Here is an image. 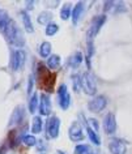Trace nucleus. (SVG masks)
<instances>
[{
    "instance_id": "obj_9",
    "label": "nucleus",
    "mask_w": 132,
    "mask_h": 154,
    "mask_svg": "<svg viewBox=\"0 0 132 154\" xmlns=\"http://www.w3.org/2000/svg\"><path fill=\"white\" fill-rule=\"evenodd\" d=\"M68 136H69V140L73 141V142H80L84 140V132H83V128H81V124L77 120H75L71 124L68 129Z\"/></svg>"
},
{
    "instance_id": "obj_23",
    "label": "nucleus",
    "mask_w": 132,
    "mask_h": 154,
    "mask_svg": "<svg viewBox=\"0 0 132 154\" xmlns=\"http://www.w3.org/2000/svg\"><path fill=\"white\" fill-rule=\"evenodd\" d=\"M42 118L41 116H34L33 118V122H32V132L33 133H41L42 131Z\"/></svg>"
},
{
    "instance_id": "obj_14",
    "label": "nucleus",
    "mask_w": 132,
    "mask_h": 154,
    "mask_svg": "<svg viewBox=\"0 0 132 154\" xmlns=\"http://www.w3.org/2000/svg\"><path fill=\"white\" fill-rule=\"evenodd\" d=\"M84 7H85V4H84L83 2H79L75 7H73V9H72V16H71V17H72L73 25H76L77 22H79L81 14H83V12H84Z\"/></svg>"
},
{
    "instance_id": "obj_22",
    "label": "nucleus",
    "mask_w": 132,
    "mask_h": 154,
    "mask_svg": "<svg viewBox=\"0 0 132 154\" xmlns=\"http://www.w3.org/2000/svg\"><path fill=\"white\" fill-rule=\"evenodd\" d=\"M71 16H72L71 4H69V3H65V4L61 7V9H60V18H61L63 21H67Z\"/></svg>"
},
{
    "instance_id": "obj_25",
    "label": "nucleus",
    "mask_w": 132,
    "mask_h": 154,
    "mask_svg": "<svg viewBox=\"0 0 132 154\" xmlns=\"http://www.w3.org/2000/svg\"><path fill=\"white\" fill-rule=\"evenodd\" d=\"M38 94L37 93H34L32 97H30V99H29V111L32 114H34L37 111V109H38Z\"/></svg>"
},
{
    "instance_id": "obj_20",
    "label": "nucleus",
    "mask_w": 132,
    "mask_h": 154,
    "mask_svg": "<svg viewBox=\"0 0 132 154\" xmlns=\"http://www.w3.org/2000/svg\"><path fill=\"white\" fill-rule=\"evenodd\" d=\"M39 55L43 59L51 56V43L50 42H42V45L39 46Z\"/></svg>"
},
{
    "instance_id": "obj_34",
    "label": "nucleus",
    "mask_w": 132,
    "mask_h": 154,
    "mask_svg": "<svg viewBox=\"0 0 132 154\" xmlns=\"http://www.w3.org/2000/svg\"><path fill=\"white\" fill-rule=\"evenodd\" d=\"M46 4H50V5H58L59 2H46Z\"/></svg>"
},
{
    "instance_id": "obj_3",
    "label": "nucleus",
    "mask_w": 132,
    "mask_h": 154,
    "mask_svg": "<svg viewBox=\"0 0 132 154\" xmlns=\"http://www.w3.org/2000/svg\"><path fill=\"white\" fill-rule=\"evenodd\" d=\"M106 16L105 14H102V16H97L93 18L92 24L90 26H89L88 29V33H86V42H93V39H94V37L98 34L99 29L103 26V24L106 22Z\"/></svg>"
},
{
    "instance_id": "obj_19",
    "label": "nucleus",
    "mask_w": 132,
    "mask_h": 154,
    "mask_svg": "<svg viewBox=\"0 0 132 154\" xmlns=\"http://www.w3.org/2000/svg\"><path fill=\"white\" fill-rule=\"evenodd\" d=\"M51 18H52V14L47 12V11H45V12H41L39 14H38L37 17V21L39 25H46L47 26L49 24H51Z\"/></svg>"
},
{
    "instance_id": "obj_11",
    "label": "nucleus",
    "mask_w": 132,
    "mask_h": 154,
    "mask_svg": "<svg viewBox=\"0 0 132 154\" xmlns=\"http://www.w3.org/2000/svg\"><path fill=\"white\" fill-rule=\"evenodd\" d=\"M39 114L42 116H49L50 112H51V101H50V97L47 94L42 93L41 94V99H39Z\"/></svg>"
},
{
    "instance_id": "obj_1",
    "label": "nucleus",
    "mask_w": 132,
    "mask_h": 154,
    "mask_svg": "<svg viewBox=\"0 0 132 154\" xmlns=\"http://www.w3.org/2000/svg\"><path fill=\"white\" fill-rule=\"evenodd\" d=\"M37 81L38 86L42 90L51 93L54 89V84H55V75H52V72L45 64L39 63L37 65Z\"/></svg>"
},
{
    "instance_id": "obj_12",
    "label": "nucleus",
    "mask_w": 132,
    "mask_h": 154,
    "mask_svg": "<svg viewBox=\"0 0 132 154\" xmlns=\"http://www.w3.org/2000/svg\"><path fill=\"white\" fill-rule=\"evenodd\" d=\"M103 128H105V131H106L107 134L115 133V131H116V119H115V115L112 112H108L106 116H105Z\"/></svg>"
},
{
    "instance_id": "obj_21",
    "label": "nucleus",
    "mask_w": 132,
    "mask_h": 154,
    "mask_svg": "<svg viewBox=\"0 0 132 154\" xmlns=\"http://www.w3.org/2000/svg\"><path fill=\"white\" fill-rule=\"evenodd\" d=\"M47 67L50 71L52 69H58L60 67V56L59 55H51L47 59Z\"/></svg>"
},
{
    "instance_id": "obj_17",
    "label": "nucleus",
    "mask_w": 132,
    "mask_h": 154,
    "mask_svg": "<svg viewBox=\"0 0 132 154\" xmlns=\"http://www.w3.org/2000/svg\"><path fill=\"white\" fill-rule=\"evenodd\" d=\"M85 128H86V132H88V137H89V140H90L94 145H101V138L98 136V133L96 132L93 128H90V127L88 125V123H85Z\"/></svg>"
},
{
    "instance_id": "obj_30",
    "label": "nucleus",
    "mask_w": 132,
    "mask_h": 154,
    "mask_svg": "<svg viewBox=\"0 0 132 154\" xmlns=\"http://www.w3.org/2000/svg\"><path fill=\"white\" fill-rule=\"evenodd\" d=\"M88 125L90 127V128H93L96 131V132H98V123H97L96 119H89V122H88Z\"/></svg>"
},
{
    "instance_id": "obj_10",
    "label": "nucleus",
    "mask_w": 132,
    "mask_h": 154,
    "mask_svg": "<svg viewBox=\"0 0 132 154\" xmlns=\"http://www.w3.org/2000/svg\"><path fill=\"white\" fill-rule=\"evenodd\" d=\"M108 150H110L111 154H126V141H123L122 138H111L108 141Z\"/></svg>"
},
{
    "instance_id": "obj_18",
    "label": "nucleus",
    "mask_w": 132,
    "mask_h": 154,
    "mask_svg": "<svg viewBox=\"0 0 132 154\" xmlns=\"http://www.w3.org/2000/svg\"><path fill=\"white\" fill-rule=\"evenodd\" d=\"M83 54H81L80 51H77L75 52L73 55L69 57V60H68V64H69V67H72V68H77V67H80V64L83 63Z\"/></svg>"
},
{
    "instance_id": "obj_32",
    "label": "nucleus",
    "mask_w": 132,
    "mask_h": 154,
    "mask_svg": "<svg viewBox=\"0 0 132 154\" xmlns=\"http://www.w3.org/2000/svg\"><path fill=\"white\" fill-rule=\"evenodd\" d=\"M26 5H28V7H26V9H28V11H30V9H33L34 8V2H30V0H28V2H26Z\"/></svg>"
},
{
    "instance_id": "obj_6",
    "label": "nucleus",
    "mask_w": 132,
    "mask_h": 154,
    "mask_svg": "<svg viewBox=\"0 0 132 154\" xmlns=\"http://www.w3.org/2000/svg\"><path fill=\"white\" fill-rule=\"evenodd\" d=\"M58 102H59L60 109H63V110H67L69 105H71V95H69L68 88L65 84H61L58 88Z\"/></svg>"
},
{
    "instance_id": "obj_2",
    "label": "nucleus",
    "mask_w": 132,
    "mask_h": 154,
    "mask_svg": "<svg viewBox=\"0 0 132 154\" xmlns=\"http://www.w3.org/2000/svg\"><path fill=\"white\" fill-rule=\"evenodd\" d=\"M4 34L8 38V41L12 43L13 46L16 47H24L25 46V37H24V33L21 32V29L17 26V24L14 21H11L9 26L5 29Z\"/></svg>"
},
{
    "instance_id": "obj_35",
    "label": "nucleus",
    "mask_w": 132,
    "mask_h": 154,
    "mask_svg": "<svg viewBox=\"0 0 132 154\" xmlns=\"http://www.w3.org/2000/svg\"><path fill=\"white\" fill-rule=\"evenodd\" d=\"M56 154H65V152H61V150H58Z\"/></svg>"
},
{
    "instance_id": "obj_31",
    "label": "nucleus",
    "mask_w": 132,
    "mask_h": 154,
    "mask_svg": "<svg viewBox=\"0 0 132 154\" xmlns=\"http://www.w3.org/2000/svg\"><path fill=\"white\" fill-rule=\"evenodd\" d=\"M37 148H38V150H42V149L45 150L46 148H47V145H46V142L43 140H39L37 142Z\"/></svg>"
},
{
    "instance_id": "obj_7",
    "label": "nucleus",
    "mask_w": 132,
    "mask_h": 154,
    "mask_svg": "<svg viewBox=\"0 0 132 154\" xmlns=\"http://www.w3.org/2000/svg\"><path fill=\"white\" fill-rule=\"evenodd\" d=\"M106 106H107V98L105 95H97L88 103V109L92 112H101L102 110H105Z\"/></svg>"
},
{
    "instance_id": "obj_4",
    "label": "nucleus",
    "mask_w": 132,
    "mask_h": 154,
    "mask_svg": "<svg viewBox=\"0 0 132 154\" xmlns=\"http://www.w3.org/2000/svg\"><path fill=\"white\" fill-rule=\"evenodd\" d=\"M81 86H83L84 91L89 95H94L97 91V84H96V79L90 72H85L81 76Z\"/></svg>"
},
{
    "instance_id": "obj_36",
    "label": "nucleus",
    "mask_w": 132,
    "mask_h": 154,
    "mask_svg": "<svg viewBox=\"0 0 132 154\" xmlns=\"http://www.w3.org/2000/svg\"><path fill=\"white\" fill-rule=\"evenodd\" d=\"M41 154H45V153H41Z\"/></svg>"
},
{
    "instance_id": "obj_29",
    "label": "nucleus",
    "mask_w": 132,
    "mask_h": 154,
    "mask_svg": "<svg viewBox=\"0 0 132 154\" xmlns=\"http://www.w3.org/2000/svg\"><path fill=\"white\" fill-rule=\"evenodd\" d=\"M33 85H34V76L30 75V76H29V82H28V95H32Z\"/></svg>"
},
{
    "instance_id": "obj_26",
    "label": "nucleus",
    "mask_w": 132,
    "mask_h": 154,
    "mask_svg": "<svg viewBox=\"0 0 132 154\" xmlns=\"http://www.w3.org/2000/svg\"><path fill=\"white\" fill-rule=\"evenodd\" d=\"M22 142H24L26 146H36L38 141L33 134H25L24 138H22Z\"/></svg>"
},
{
    "instance_id": "obj_28",
    "label": "nucleus",
    "mask_w": 132,
    "mask_h": 154,
    "mask_svg": "<svg viewBox=\"0 0 132 154\" xmlns=\"http://www.w3.org/2000/svg\"><path fill=\"white\" fill-rule=\"evenodd\" d=\"M81 77L79 75H75V76H72V85H73V90L76 91H79L80 90V85H81Z\"/></svg>"
},
{
    "instance_id": "obj_15",
    "label": "nucleus",
    "mask_w": 132,
    "mask_h": 154,
    "mask_svg": "<svg viewBox=\"0 0 132 154\" xmlns=\"http://www.w3.org/2000/svg\"><path fill=\"white\" fill-rule=\"evenodd\" d=\"M20 16L22 18V24H24V28L28 33H34V28H33V24H32V18L29 17V14L26 11H21L20 12Z\"/></svg>"
},
{
    "instance_id": "obj_27",
    "label": "nucleus",
    "mask_w": 132,
    "mask_h": 154,
    "mask_svg": "<svg viewBox=\"0 0 132 154\" xmlns=\"http://www.w3.org/2000/svg\"><path fill=\"white\" fill-rule=\"evenodd\" d=\"M59 32V25L55 24V22H51V24L47 25V28H46V34L47 35H55V34Z\"/></svg>"
},
{
    "instance_id": "obj_24",
    "label": "nucleus",
    "mask_w": 132,
    "mask_h": 154,
    "mask_svg": "<svg viewBox=\"0 0 132 154\" xmlns=\"http://www.w3.org/2000/svg\"><path fill=\"white\" fill-rule=\"evenodd\" d=\"M73 154H93V150L86 144H80L75 148V153Z\"/></svg>"
},
{
    "instance_id": "obj_13",
    "label": "nucleus",
    "mask_w": 132,
    "mask_h": 154,
    "mask_svg": "<svg viewBox=\"0 0 132 154\" xmlns=\"http://www.w3.org/2000/svg\"><path fill=\"white\" fill-rule=\"evenodd\" d=\"M24 118H25V109H24V106H22V105H20V106H17L16 109L13 110L12 115H11L9 125L20 124V123L24 120Z\"/></svg>"
},
{
    "instance_id": "obj_8",
    "label": "nucleus",
    "mask_w": 132,
    "mask_h": 154,
    "mask_svg": "<svg viewBox=\"0 0 132 154\" xmlns=\"http://www.w3.org/2000/svg\"><path fill=\"white\" fill-rule=\"evenodd\" d=\"M26 60V52L24 50H17V51L12 52V60H11V64H12V69L14 72L20 71V69L24 68Z\"/></svg>"
},
{
    "instance_id": "obj_33",
    "label": "nucleus",
    "mask_w": 132,
    "mask_h": 154,
    "mask_svg": "<svg viewBox=\"0 0 132 154\" xmlns=\"http://www.w3.org/2000/svg\"><path fill=\"white\" fill-rule=\"evenodd\" d=\"M5 149H7V145H3L2 148H0V154H4L5 153Z\"/></svg>"
},
{
    "instance_id": "obj_5",
    "label": "nucleus",
    "mask_w": 132,
    "mask_h": 154,
    "mask_svg": "<svg viewBox=\"0 0 132 154\" xmlns=\"http://www.w3.org/2000/svg\"><path fill=\"white\" fill-rule=\"evenodd\" d=\"M60 129V119L58 116H50L47 123H46V132H47L49 138H56L59 136Z\"/></svg>"
},
{
    "instance_id": "obj_16",
    "label": "nucleus",
    "mask_w": 132,
    "mask_h": 154,
    "mask_svg": "<svg viewBox=\"0 0 132 154\" xmlns=\"http://www.w3.org/2000/svg\"><path fill=\"white\" fill-rule=\"evenodd\" d=\"M11 21H12V20L9 18L8 13H7L4 9H0V30H2L3 33H4L5 29L9 26Z\"/></svg>"
}]
</instances>
